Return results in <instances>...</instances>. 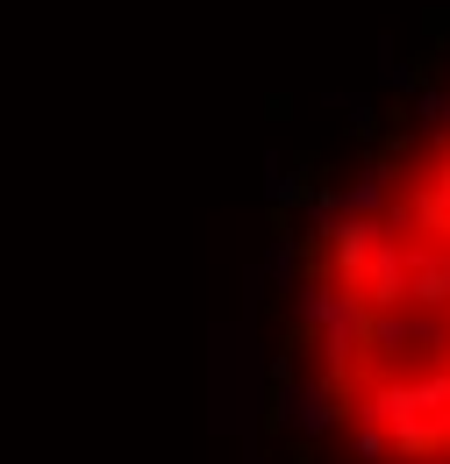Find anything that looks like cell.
Masks as SVG:
<instances>
[{"mask_svg":"<svg viewBox=\"0 0 450 464\" xmlns=\"http://www.w3.org/2000/svg\"><path fill=\"white\" fill-rule=\"evenodd\" d=\"M322 193L286 286V421L315 464H450V86Z\"/></svg>","mask_w":450,"mask_h":464,"instance_id":"obj_1","label":"cell"}]
</instances>
